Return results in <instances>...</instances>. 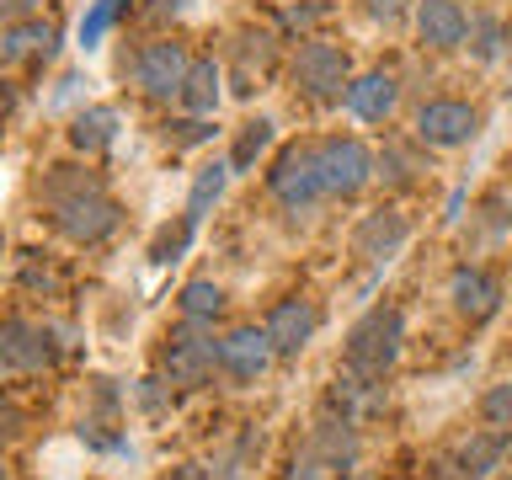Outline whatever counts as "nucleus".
<instances>
[{
  "label": "nucleus",
  "mask_w": 512,
  "mask_h": 480,
  "mask_svg": "<svg viewBox=\"0 0 512 480\" xmlns=\"http://www.w3.org/2000/svg\"><path fill=\"white\" fill-rule=\"evenodd\" d=\"M155 368L171 390H203L208 379L219 374V336L208 320H176V326L160 336V352H155Z\"/></svg>",
  "instance_id": "obj_1"
},
{
  "label": "nucleus",
  "mask_w": 512,
  "mask_h": 480,
  "mask_svg": "<svg viewBox=\"0 0 512 480\" xmlns=\"http://www.w3.org/2000/svg\"><path fill=\"white\" fill-rule=\"evenodd\" d=\"M400 342H406V315L395 310V304H374L358 326L347 331V374L352 379H368V384H384V374L395 368L400 358Z\"/></svg>",
  "instance_id": "obj_2"
},
{
  "label": "nucleus",
  "mask_w": 512,
  "mask_h": 480,
  "mask_svg": "<svg viewBox=\"0 0 512 480\" xmlns=\"http://www.w3.org/2000/svg\"><path fill=\"white\" fill-rule=\"evenodd\" d=\"M352 86V59L342 43H326V38H304L299 54H294V91L315 107H331L342 102Z\"/></svg>",
  "instance_id": "obj_3"
},
{
  "label": "nucleus",
  "mask_w": 512,
  "mask_h": 480,
  "mask_svg": "<svg viewBox=\"0 0 512 480\" xmlns=\"http://www.w3.org/2000/svg\"><path fill=\"white\" fill-rule=\"evenodd\" d=\"M267 187H272V198L288 203V208H310V203L326 198L320 139H299V144H288V150H278V160H272V171H267Z\"/></svg>",
  "instance_id": "obj_4"
},
{
  "label": "nucleus",
  "mask_w": 512,
  "mask_h": 480,
  "mask_svg": "<svg viewBox=\"0 0 512 480\" xmlns=\"http://www.w3.org/2000/svg\"><path fill=\"white\" fill-rule=\"evenodd\" d=\"M48 219H54V230L64 240H75V246H102V240L123 224V208H118V198H107L102 187H86V192H75V198L48 208Z\"/></svg>",
  "instance_id": "obj_5"
},
{
  "label": "nucleus",
  "mask_w": 512,
  "mask_h": 480,
  "mask_svg": "<svg viewBox=\"0 0 512 480\" xmlns=\"http://www.w3.org/2000/svg\"><path fill=\"white\" fill-rule=\"evenodd\" d=\"M379 160L363 139H320V176H326V198H358V192L374 182Z\"/></svg>",
  "instance_id": "obj_6"
},
{
  "label": "nucleus",
  "mask_w": 512,
  "mask_h": 480,
  "mask_svg": "<svg viewBox=\"0 0 512 480\" xmlns=\"http://www.w3.org/2000/svg\"><path fill=\"white\" fill-rule=\"evenodd\" d=\"M187 70H192V59H187V48L176 38H155V43H144L134 54V86L150 96V102H171V96H182Z\"/></svg>",
  "instance_id": "obj_7"
},
{
  "label": "nucleus",
  "mask_w": 512,
  "mask_h": 480,
  "mask_svg": "<svg viewBox=\"0 0 512 480\" xmlns=\"http://www.w3.org/2000/svg\"><path fill=\"white\" fill-rule=\"evenodd\" d=\"M480 134V112L470 102H454V96H438V102L416 107V139L432 144V150H459Z\"/></svg>",
  "instance_id": "obj_8"
},
{
  "label": "nucleus",
  "mask_w": 512,
  "mask_h": 480,
  "mask_svg": "<svg viewBox=\"0 0 512 480\" xmlns=\"http://www.w3.org/2000/svg\"><path fill=\"white\" fill-rule=\"evenodd\" d=\"M262 331H267V342H272V352H278V358H299V352L310 347V336L320 331V310H315V299H304V294L278 299V304L267 310Z\"/></svg>",
  "instance_id": "obj_9"
},
{
  "label": "nucleus",
  "mask_w": 512,
  "mask_h": 480,
  "mask_svg": "<svg viewBox=\"0 0 512 480\" xmlns=\"http://www.w3.org/2000/svg\"><path fill=\"white\" fill-rule=\"evenodd\" d=\"M272 358H278V352H272L262 326H235V331L219 336V374L235 379V384H256L272 368Z\"/></svg>",
  "instance_id": "obj_10"
},
{
  "label": "nucleus",
  "mask_w": 512,
  "mask_h": 480,
  "mask_svg": "<svg viewBox=\"0 0 512 480\" xmlns=\"http://www.w3.org/2000/svg\"><path fill=\"white\" fill-rule=\"evenodd\" d=\"M54 342H48V326H32V320L22 315H6L0 320V358H6V368H16V374H38V368L54 363Z\"/></svg>",
  "instance_id": "obj_11"
},
{
  "label": "nucleus",
  "mask_w": 512,
  "mask_h": 480,
  "mask_svg": "<svg viewBox=\"0 0 512 480\" xmlns=\"http://www.w3.org/2000/svg\"><path fill=\"white\" fill-rule=\"evenodd\" d=\"M406 240H411L406 214H395V208H374V214H363L358 230H352V251H358L363 262H390V256H400Z\"/></svg>",
  "instance_id": "obj_12"
},
{
  "label": "nucleus",
  "mask_w": 512,
  "mask_h": 480,
  "mask_svg": "<svg viewBox=\"0 0 512 480\" xmlns=\"http://www.w3.org/2000/svg\"><path fill=\"white\" fill-rule=\"evenodd\" d=\"M448 299H454V310L470 320V326H480V320H491L502 310V283H496L486 267H459L454 278H448Z\"/></svg>",
  "instance_id": "obj_13"
},
{
  "label": "nucleus",
  "mask_w": 512,
  "mask_h": 480,
  "mask_svg": "<svg viewBox=\"0 0 512 480\" xmlns=\"http://www.w3.org/2000/svg\"><path fill=\"white\" fill-rule=\"evenodd\" d=\"M464 32H470V16H464L459 0H416V38L427 48H464Z\"/></svg>",
  "instance_id": "obj_14"
},
{
  "label": "nucleus",
  "mask_w": 512,
  "mask_h": 480,
  "mask_svg": "<svg viewBox=\"0 0 512 480\" xmlns=\"http://www.w3.org/2000/svg\"><path fill=\"white\" fill-rule=\"evenodd\" d=\"M310 454L326 464V470H352V464H358V422L326 406V416H320L315 432H310Z\"/></svg>",
  "instance_id": "obj_15"
},
{
  "label": "nucleus",
  "mask_w": 512,
  "mask_h": 480,
  "mask_svg": "<svg viewBox=\"0 0 512 480\" xmlns=\"http://www.w3.org/2000/svg\"><path fill=\"white\" fill-rule=\"evenodd\" d=\"M347 112L352 118H363V123H384L395 112V102H400V80L390 75V70H368V75H358L347 86Z\"/></svg>",
  "instance_id": "obj_16"
},
{
  "label": "nucleus",
  "mask_w": 512,
  "mask_h": 480,
  "mask_svg": "<svg viewBox=\"0 0 512 480\" xmlns=\"http://www.w3.org/2000/svg\"><path fill=\"white\" fill-rule=\"evenodd\" d=\"M502 459H507V432L486 427V432H470V438L454 448L448 470H454V480H486Z\"/></svg>",
  "instance_id": "obj_17"
},
{
  "label": "nucleus",
  "mask_w": 512,
  "mask_h": 480,
  "mask_svg": "<svg viewBox=\"0 0 512 480\" xmlns=\"http://www.w3.org/2000/svg\"><path fill=\"white\" fill-rule=\"evenodd\" d=\"M272 64H278V38L272 32H240L235 38V91L240 96L262 91L256 80H267Z\"/></svg>",
  "instance_id": "obj_18"
},
{
  "label": "nucleus",
  "mask_w": 512,
  "mask_h": 480,
  "mask_svg": "<svg viewBox=\"0 0 512 480\" xmlns=\"http://www.w3.org/2000/svg\"><path fill=\"white\" fill-rule=\"evenodd\" d=\"M54 48H59V32H54V22H43V16H27V22L0 27V59H11V64L54 59Z\"/></svg>",
  "instance_id": "obj_19"
},
{
  "label": "nucleus",
  "mask_w": 512,
  "mask_h": 480,
  "mask_svg": "<svg viewBox=\"0 0 512 480\" xmlns=\"http://www.w3.org/2000/svg\"><path fill=\"white\" fill-rule=\"evenodd\" d=\"M118 107H107V102H91V107H80L75 118H70V150L80 155H102L112 139H118Z\"/></svg>",
  "instance_id": "obj_20"
},
{
  "label": "nucleus",
  "mask_w": 512,
  "mask_h": 480,
  "mask_svg": "<svg viewBox=\"0 0 512 480\" xmlns=\"http://www.w3.org/2000/svg\"><path fill=\"white\" fill-rule=\"evenodd\" d=\"M224 86V75H219V64L214 59H192V70H187V80H182V96H176V102H182L187 112H198V118H208V112L219 107V91Z\"/></svg>",
  "instance_id": "obj_21"
},
{
  "label": "nucleus",
  "mask_w": 512,
  "mask_h": 480,
  "mask_svg": "<svg viewBox=\"0 0 512 480\" xmlns=\"http://www.w3.org/2000/svg\"><path fill=\"white\" fill-rule=\"evenodd\" d=\"M422 144V139H416ZM416 144H406V139H390L379 150V176L390 187H411V182H422V171H427V155L416 150Z\"/></svg>",
  "instance_id": "obj_22"
},
{
  "label": "nucleus",
  "mask_w": 512,
  "mask_h": 480,
  "mask_svg": "<svg viewBox=\"0 0 512 480\" xmlns=\"http://www.w3.org/2000/svg\"><path fill=\"white\" fill-rule=\"evenodd\" d=\"M230 160H214V166H203L198 176H192V187H187V208L182 214L192 219V224H203V214H214V203L224 198V182H230Z\"/></svg>",
  "instance_id": "obj_23"
},
{
  "label": "nucleus",
  "mask_w": 512,
  "mask_h": 480,
  "mask_svg": "<svg viewBox=\"0 0 512 480\" xmlns=\"http://www.w3.org/2000/svg\"><path fill=\"white\" fill-rule=\"evenodd\" d=\"M176 310H182L187 320H214L224 315V288L214 283V278H187L182 283V294H176Z\"/></svg>",
  "instance_id": "obj_24"
},
{
  "label": "nucleus",
  "mask_w": 512,
  "mask_h": 480,
  "mask_svg": "<svg viewBox=\"0 0 512 480\" xmlns=\"http://www.w3.org/2000/svg\"><path fill=\"white\" fill-rule=\"evenodd\" d=\"M192 235H198V224H192L187 214L176 219V224H160L155 240H150V251H144V256H150V267H171V262H182L187 246H192Z\"/></svg>",
  "instance_id": "obj_25"
},
{
  "label": "nucleus",
  "mask_w": 512,
  "mask_h": 480,
  "mask_svg": "<svg viewBox=\"0 0 512 480\" xmlns=\"http://www.w3.org/2000/svg\"><path fill=\"white\" fill-rule=\"evenodd\" d=\"M267 144H272V118L240 123V134H235V144H230V171H251L256 160L267 155Z\"/></svg>",
  "instance_id": "obj_26"
},
{
  "label": "nucleus",
  "mask_w": 512,
  "mask_h": 480,
  "mask_svg": "<svg viewBox=\"0 0 512 480\" xmlns=\"http://www.w3.org/2000/svg\"><path fill=\"white\" fill-rule=\"evenodd\" d=\"M123 11H128V0H91V11L80 16V48H86V54H91V48H102Z\"/></svg>",
  "instance_id": "obj_27"
},
{
  "label": "nucleus",
  "mask_w": 512,
  "mask_h": 480,
  "mask_svg": "<svg viewBox=\"0 0 512 480\" xmlns=\"http://www.w3.org/2000/svg\"><path fill=\"white\" fill-rule=\"evenodd\" d=\"M86 187H96V176H86L80 166H48L43 182H38V198H43V208H54V203L75 198V192H86Z\"/></svg>",
  "instance_id": "obj_28"
},
{
  "label": "nucleus",
  "mask_w": 512,
  "mask_h": 480,
  "mask_svg": "<svg viewBox=\"0 0 512 480\" xmlns=\"http://www.w3.org/2000/svg\"><path fill=\"white\" fill-rule=\"evenodd\" d=\"M464 48H470V54L480 59V64H496L502 59V48H507V27L496 22V16H470V32H464Z\"/></svg>",
  "instance_id": "obj_29"
},
{
  "label": "nucleus",
  "mask_w": 512,
  "mask_h": 480,
  "mask_svg": "<svg viewBox=\"0 0 512 480\" xmlns=\"http://www.w3.org/2000/svg\"><path fill=\"white\" fill-rule=\"evenodd\" d=\"M480 422L496 427V432H507V427H512V379L491 384V390L480 395Z\"/></svg>",
  "instance_id": "obj_30"
},
{
  "label": "nucleus",
  "mask_w": 512,
  "mask_h": 480,
  "mask_svg": "<svg viewBox=\"0 0 512 480\" xmlns=\"http://www.w3.org/2000/svg\"><path fill=\"white\" fill-rule=\"evenodd\" d=\"M203 139H214V128H208L198 112H187V118H171V123H166V144H171V150H192V144H203Z\"/></svg>",
  "instance_id": "obj_31"
},
{
  "label": "nucleus",
  "mask_w": 512,
  "mask_h": 480,
  "mask_svg": "<svg viewBox=\"0 0 512 480\" xmlns=\"http://www.w3.org/2000/svg\"><path fill=\"white\" fill-rule=\"evenodd\" d=\"M171 395H176V390H171V384L160 379V374H150V379H139V384H134V400H139V411H144V416H160V411L171 406Z\"/></svg>",
  "instance_id": "obj_32"
},
{
  "label": "nucleus",
  "mask_w": 512,
  "mask_h": 480,
  "mask_svg": "<svg viewBox=\"0 0 512 480\" xmlns=\"http://www.w3.org/2000/svg\"><path fill=\"white\" fill-rule=\"evenodd\" d=\"M22 427H27L22 406H16L11 395H0V443H16V438H22Z\"/></svg>",
  "instance_id": "obj_33"
},
{
  "label": "nucleus",
  "mask_w": 512,
  "mask_h": 480,
  "mask_svg": "<svg viewBox=\"0 0 512 480\" xmlns=\"http://www.w3.org/2000/svg\"><path fill=\"white\" fill-rule=\"evenodd\" d=\"M278 480H326V464H320L315 454H304V459L288 464V470H283Z\"/></svg>",
  "instance_id": "obj_34"
},
{
  "label": "nucleus",
  "mask_w": 512,
  "mask_h": 480,
  "mask_svg": "<svg viewBox=\"0 0 512 480\" xmlns=\"http://www.w3.org/2000/svg\"><path fill=\"white\" fill-rule=\"evenodd\" d=\"M43 0H0V27H11V22H27V16H38Z\"/></svg>",
  "instance_id": "obj_35"
},
{
  "label": "nucleus",
  "mask_w": 512,
  "mask_h": 480,
  "mask_svg": "<svg viewBox=\"0 0 512 480\" xmlns=\"http://www.w3.org/2000/svg\"><path fill=\"white\" fill-rule=\"evenodd\" d=\"M363 11L374 16V22H400V16H406V0H363Z\"/></svg>",
  "instance_id": "obj_36"
},
{
  "label": "nucleus",
  "mask_w": 512,
  "mask_h": 480,
  "mask_svg": "<svg viewBox=\"0 0 512 480\" xmlns=\"http://www.w3.org/2000/svg\"><path fill=\"white\" fill-rule=\"evenodd\" d=\"M80 86H86L80 75H64V80H59V91H54V102H48V107H54V112H59V107H70L75 96H80Z\"/></svg>",
  "instance_id": "obj_37"
},
{
  "label": "nucleus",
  "mask_w": 512,
  "mask_h": 480,
  "mask_svg": "<svg viewBox=\"0 0 512 480\" xmlns=\"http://www.w3.org/2000/svg\"><path fill=\"white\" fill-rule=\"evenodd\" d=\"M315 16H326V6H288L283 11V27H310Z\"/></svg>",
  "instance_id": "obj_38"
},
{
  "label": "nucleus",
  "mask_w": 512,
  "mask_h": 480,
  "mask_svg": "<svg viewBox=\"0 0 512 480\" xmlns=\"http://www.w3.org/2000/svg\"><path fill=\"white\" fill-rule=\"evenodd\" d=\"M491 208H502V219H512V187H502V192H496V198H491Z\"/></svg>",
  "instance_id": "obj_39"
},
{
  "label": "nucleus",
  "mask_w": 512,
  "mask_h": 480,
  "mask_svg": "<svg viewBox=\"0 0 512 480\" xmlns=\"http://www.w3.org/2000/svg\"><path fill=\"white\" fill-rule=\"evenodd\" d=\"M6 112H11V80L0 75V118H6Z\"/></svg>",
  "instance_id": "obj_40"
},
{
  "label": "nucleus",
  "mask_w": 512,
  "mask_h": 480,
  "mask_svg": "<svg viewBox=\"0 0 512 480\" xmlns=\"http://www.w3.org/2000/svg\"><path fill=\"white\" fill-rule=\"evenodd\" d=\"M0 480H11V470H6V459H0Z\"/></svg>",
  "instance_id": "obj_41"
},
{
  "label": "nucleus",
  "mask_w": 512,
  "mask_h": 480,
  "mask_svg": "<svg viewBox=\"0 0 512 480\" xmlns=\"http://www.w3.org/2000/svg\"><path fill=\"white\" fill-rule=\"evenodd\" d=\"M0 379H6V358H0Z\"/></svg>",
  "instance_id": "obj_42"
},
{
  "label": "nucleus",
  "mask_w": 512,
  "mask_h": 480,
  "mask_svg": "<svg viewBox=\"0 0 512 480\" xmlns=\"http://www.w3.org/2000/svg\"><path fill=\"white\" fill-rule=\"evenodd\" d=\"M507 454H512V438H507Z\"/></svg>",
  "instance_id": "obj_43"
},
{
  "label": "nucleus",
  "mask_w": 512,
  "mask_h": 480,
  "mask_svg": "<svg viewBox=\"0 0 512 480\" xmlns=\"http://www.w3.org/2000/svg\"><path fill=\"white\" fill-rule=\"evenodd\" d=\"M230 480H240V475H230Z\"/></svg>",
  "instance_id": "obj_44"
},
{
  "label": "nucleus",
  "mask_w": 512,
  "mask_h": 480,
  "mask_svg": "<svg viewBox=\"0 0 512 480\" xmlns=\"http://www.w3.org/2000/svg\"><path fill=\"white\" fill-rule=\"evenodd\" d=\"M507 480H512V475H507Z\"/></svg>",
  "instance_id": "obj_45"
}]
</instances>
